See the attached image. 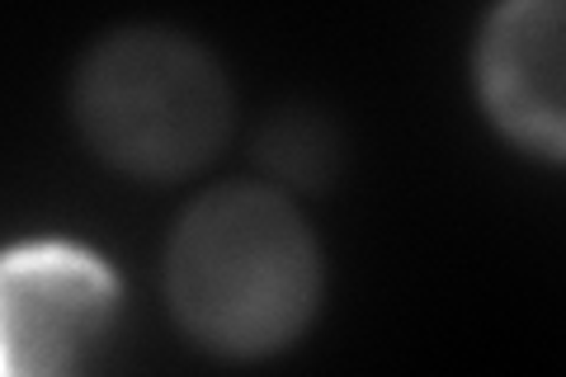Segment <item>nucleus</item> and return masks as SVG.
Returning <instances> with one entry per match:
<instances>
[{"label":"nucleus","mask_w":566,"mask_h":377,"mask_svg":"<svg viewBox=\"0 0 566 377\" xmlns=\"http://www.w3.org/2000/svg\"><path fill=\"white\" fill-rule=\"evenodd\" d=\"M161 297L193 349L260 364L312 331L326 297V255L293 193L270 179H232L175 218Z\"/></svg>","instance_id":"nucleus-1"},{"label":"nucleus","mask_w":566,"mask_h":377,"mask_svg":"<svg viewBox=\"0 0 566 377\" xmlns=\"http://www.w3.org/2000/svg\"><path fill=\"white\" fill-rule=\"evenodd\" d=\"M71 128L99 166L137 185H175L218 160L232 137V76L193 33L123 24L76 57Z\"/></svg>","instance_id":"nucleus-2"},{"label":"nucleus","mask_w":566,"mask_h":377,"mask_svg":"<svg viewBox=\"0 0 566 377\" xmlns=\"http://www.w3.org/2000/svg\"><path fill=\"white\" fill-rule=\"evenodd\" d=\"M472 90L495 137L566 166V0H495L472 39Z\"/></svg>","instance_id":"nucleus-3"},{"label":"nucleus","mask_w":566,"mask_h":377,"mask_svg":"<svg viewBox=\"0 0 566 377\" xmlns=\"http://www.w3.org/2000/svg\"><path fill=\"white\" fill-rule=\"evenodd\" d=\"M118 307L114 269L66 241L10 250L0 283V331L10 373H66L109 331Z\"/></svg>","instance_id":"nucleus-4"},{"label":"nucleus","mask_w":566,"mask_h":377,"mask_svg":"<svg viewBox=\"0 0 566 377\" xmlns=\"http://www.w3.org/2000/svg\"><path fill=\"white\" fill-rule=\"evenodd\" d=\"M255 166L283 193H326L345 170L340 123L312 104L274 109L255 133Z\"/></svg>","instance_id":"nucleus-5"}]
</instances>
